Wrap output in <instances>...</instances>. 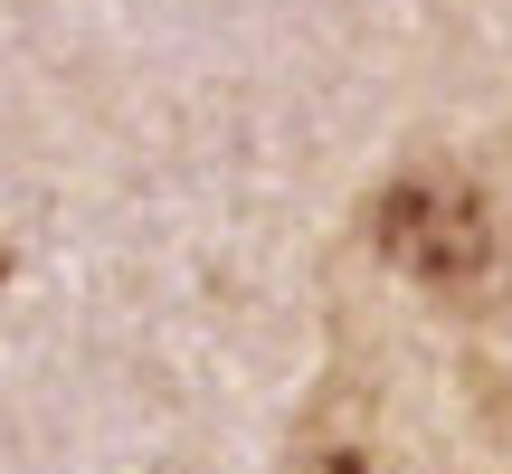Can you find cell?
I'll return each mask as SVG.
<instances>
[{
    "instance_id": "cell-1",
    "label": "cell",
    "mask_w": 512,
    "mask_h": 474,
    "mask_svg": "<svg viewBox=\"0 0 512 474\" xmlns=\"http://www.w3.org/2000/svg\"><path fill=\"white\" fill-rule=\"evenodd\" d=\"M370 237H380V256L418 294H437V304H475V294H494V275H503L494 200H484V181H465V171H446V162H408L399 181L380 190Z\"/></svg>"
},
{
    "instance_id": "cell-2",
    "label": "cell",
    "mask_w": 512,
    "mask_h": 474,
    "mask_svg": "<svg viewBox=\"0 0 512 474\" xmlns=\"http://www.w3.org/2000/svg\"><path fill=\"white\" fill-rule=\"evenodd\" d=\"M294 474H380V465H370V446L351 437V427H323V437H304Z\"/></svg>"
}]
</instances>
